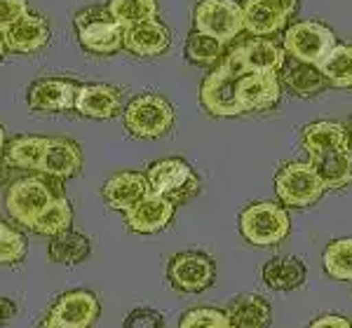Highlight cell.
<instances>
[{
    "label": "cell",
    "instance_id": "cell-1",
    "mask_svg": "<svg viewBox=\"0 0 352 328\" xmlns=\"http://www.w3.org/2000/svg\"><path fill=\"white\" fill-rule=\"evenodd\" d=\"M59 197H66L64 180L38 172V176L19 178L10 185L8 195H5V209L16 223L31 228L38 213L52 200H59Z\"/></svg>",
    "mask_w": 352,
    "mask_h": 328
},
{
    "label": "cell",
    "instance_id": "cell-2",
    "mask_svg": "<svg viewBox=\"0 0 352 328\" xmlns=\"http://www.w3.org/2000/svg\"><path fill=\"white\" fill-rule=\"evenodd\" d=\"M244 66L240 64L237 49H230L226 59L204 78L200 87V101L214 117H235L240 115V108L235 104V84L240 80Z\"/></svg>",
    "mask_w": 352,
    "mask_h": 328
},
{
    "label": "cell",
    "instance_id": "cell-3",
    "mask_svg": "<svg viewBox=\"0 0 352 328\" xmlns=\"http://www.w3.org/2000/svg\"><path fill=\"white\" fill-rule=\"evenodd\" d=\"M292 230L289 213L275 202H256L240 213V233L254 246H275Z\"/></svg>",
    "mask_w": 352,
    "mask_h": 328
},
{
    "label": "cell",
    "instance_id": "cell-4",
    "mask_svg": "<svg viewBox=\"0 0 352 328\" xmlns=\"http://www.w3.org/2000/svg\"><path fill=\"white\" fill-rule=\"evenodd\" d=\"M124 127L136 139H160L174 127V108L160 94H141L124 108Z\"/></svg>",
    "mask_w": 352,
    "mask_h": 328
},
{
    "label": "cell",
    "instance_id": "cell-5",
    "mask_svg": "<svg viewBox=\"0 0 352 328\" xmlns=\"http://www.w3.org/2000/svg\"><path fill=\"white\" fill-rule=\"evenodd\" d=\"M146 180H148L151 192L167 197L174 204H184V202L192 200L200 192V178H197V174L192 172L188 162L179 160V157L155 162L146 172Z\"/></svg>",
    "mask_w": 352,
    "mask_h": 328
},
{
    "label": "cell",
    "instance_id": "cell-6",
    "mask_svg": "<svg viewBox=\"0 0 352 328\" xmlns=\"http://www.w3.org/2000/svg\"><path fill=\"white\" fill-rule=\"evenodd\" d=\"M333 45H336V36L329 26L320 21H296L285 31L282 49L294 61L317 66Z\"/></svg>",
    "mask_w": 352,
    "mask_h": 328
},
{
    "label": "cell",
    "instance_id": "cell-7",
    "mask_svg": "<svg viewBox=\"0 0 352 328\" xmlns=\"http://www.w3.org/2000/svg\"><path fill=\"white\" fill-rule=\"evenodd\" d=\"M192 24L197 33L217 38L228 45L244 31L242 28V5L237 0H200L192 12Z\"/></svg>",
    "mask_w": 352,
    "mask_h": 328
},
{
    "label": "cell",
    "instance_id": "cell-8",
    "mask_svg": "<svg viewBox=\"0 0 352 328\" xmlns=\"http://www.w3.org/2000/svg\"><path fill=\"white\" fill-rule=\"evenodd\" d=\"M275 192L287 207H312L324 195L320 178L310 169L308 162H289L275 176Z\"/></svg>",
    "mask_w": 352,
    "mask_h": 328
},
{
    "label": "cell",
    "instance_id": "cell-9",
    "mask_svg": "<svg viewBox=\"0 0 352 328\" xmlns=\"http://www.w3.org/2000/svg\"><path fill=\"white\" fill-rule=\"evenodd\" d=\"M298 0H244L242 28L254 38H268L287 26L296 12Z\"/></svg>",
    "mask_w": 352,
    "mask_h": 328
},
{
    "label": "cell",
    "instance_id": "cell-10",
    "mask_svg": "<svg viewBox=\"0 0 352 328\" xmlns=\"http://www.w3.org/2000/svg\"><path fill=\"white\" fill-rule=\"evenodd\" d=\"M167 277L169 284L176 291L184 293H200L207 291L214 284V277H217V265L207 253L197 251H184L176 253L167 265Z\"/></svg>",
    "mask_w": 352,
    "mask_h": 328
},
{
    "label": "cell",
    "instance_id": "cell-11",
    "mask_svg": "<svg viewBox=\"0 0 352 328\" xmlns=\"http://www.w3.org/2000/svg\"><path fill=\"white\" fill-rule=\"evenodd\" d=\"M282 96L275 73H242L235 84V104L240 113L270 110Z\"/></svg>",
    "mask_w": 352,
    "mask_h": 328
},
{
    "label": "cell",
    "instance_id": "cell-12",
    "mask_svg": "<svg viewBox=\"0 0 352 328\" xmlns=\"http://www.w3.org/2000/svg\"><path fill=\"white\" fill-rule=\"evenodd\" d=\"M176 204L172 200L155 192H148L144 200H139L132 209L124 211V220H127V228L132 233L139 235H155L162 228H167L174 218Z\"/></svg>",
    "mask_w": 352,
    "mask_h": 328
},
{
    "label": "cell",
    "instance_id": "cell-13",
    "mask_svg": "<svg viewBox=\"0 0 352 328\" xmlns=\"http://www.w3.org/2000/svg\"><path fill=\"white\" fill-rule=\"evenodd\" d=\"M78 84L64 78H43L28 87L26 101L33 110L41 113H64L73 110Z\"/></svg>",
    "mask_w": 352,
    "mask_h": 328
},
{
    "label": "cell",
    "instance_id": "cell-14",
    "mask_svg": "<svg viewBox=\"0 0 352 328\" xmlns=\"http://www.w3.org/2000/svg\"><path fill=\"white\" fill-rule=\"evenodd\" d=\"M101 312L99 298L92 291H68L54 307L50 309V316L71 328H89Z\"/></svg>",
    "mask_w": 352,
    "mask_h": 328
},
{
    "label": "cell",
    "instance_id": "cell-15",
    "mask_svg": "<svg viewBox=\"0 0 352 328\" xmlns=\"http://www.w3.org/2000/svg\"><path fill=\"white\" fill-rule=\"evenodd\" d=\"M73 108L82 117L92 120H111L122 108V96L111 84H80L76 92Z\"/></svg>",
    "mask_w": 352,
    "mask_h": 328
},
{
    "label": "cell",
    "instance_id": "cell-16",
    "mask_svg": "<svg viewBox=\"0 0 352 328\" xmlns=\"http://www.w3.org/2000/svg\"><path fill=\"white\" fill-rule=\"evenodd\" d=\"M237 56L247 73H280L287 64V52L268 38H252L237 45Z\"/></svg>",
    "mask_w": 352,
    "mask_h": 328
},
{
    "label": "cell",
    "instance_id": "cell-17",
    "mask_svg": "<svg viewBox=\"0 0 352 328\" xmlns=\"http://www.w3.org/2000/svg\"><path fill=\"white\" fill-rule=\"evenodd\" d=\"M172 45V33L157 19L124 28L122 47L136 56H157Z\"/></svg>",
    "mask_w": 352,
    "mask_h": 328
},
{
    "label": "cell",
    "instance_id": "cell-18",
    "mask_svg": "<svg viewBox=\"0 0 352 328\" xmlns=\"http://www.w3.org/2000/svg\"><path fill=\"white\" fill-rule=\"evenodd\" d=\"M5 47L8 52L16 54H33L38 49H43L50 40V24L45 16L28 14L21 21H16L12 28L3 33Z\"/></svg>",
    "mask_w": 352,
    "mask_h": 328
},
{
    "label": "cell",
    "instance_id": "cell-19",
    "mask_svg": "<svg viewBox=\"0 0 352 328\" xmlns=\"http://www.w3.org/2000/svg\"><path fill=\"white\" fill-rule=\"evenodd\" d=\"M310 169L324 190H338L352 183V150H329L310 155Z\"/></svg>",
    "mask_w": 352,
    "mask_h": 328
},
{
    "label": "cell",
    "instance_id": "cell-20",
    "mask_svg": "<svg viewBox=\"0 0 352 328\" xmlns=\"http://www.w3.org/2000/svg\"><path fill=\"white\" fill-rule=\"evenodd\" d=\"M82 169V150L76 141L68 139H50L47 150H45L43 164L38 172L50 174L61 180L78 176Z\"/></svg>",
    "mask_w": 352,
    "mask_h": 328
},
{
    "label": "cell",
    "instance_id": "cell-21",
    "mask_svg": "<svg viewBox=\"0 0 352 328\" xmlns=\"http://www.w3.org/2000/svg\"><path fill=\"white\" fill-rule=\"evenodd\" d=\"M148 180L146 174L139 172H120L116 176H111L104 185V200L111 209L118 211H127L136 202L144 200L148 195Z\"/></svg>",
    "mask_w": 352,
    "mask_h": 328
},
{
    "label": "cell",
    "instance_id": "cell-22",
    "mask_svg": "<svg viewBox=\"0 0 352 328\" xmlns=\"http://www.w3.org/2000/svg\"><path fill=\"white\" fill-rule=\"evenodd\" d=\"M76 31L80 45L92 54H116L122 47L124 28L113 21V16L89 21V24L78 26Z\"/></svg>",
    "mask_w": 352,
    "mask_h": 328
},
{
    "label": "cell",
    "instance_id": "cell-23",
    "mask_svg": "<svg viewBox=\"0 0 352 328\" xmlns=\"http://www.w3.org/2000/svg\"><path fill=\"white\" fill-rule=\"evenodd\" d=\"M300 143L310 155L329 150H352V139L348 129L336 122H312L300 134Z\"/></svg>",
    "mask_w": 352,
    "mask_h": 328
},
{
    "label": "cell",
    "instance_id": "cell-24",
    "mask_svg": "<svg viewBox=\"0 0 352 328\" xmlns=\"http://www.w3.org/2000/svg\"><path fill=\"white\" fill-rule=\"evenodd\" d=\"M228 319L235 328H268L272 324V309L265 298L256 293H244L237 296L228 305Z\"/></svg>",
    "mask_w": 352,
    "mask_h": 328
},
{
    "label": "cell",
    "instance_id": "cell-25",
    "mask_svg": "<svg viewBox=\"0 0 352 328\" xmlns=\"http://www.w3.org/2000/svg\"><path fill=\"white\" fill-rule=\"evenodd\" d=\"M305 263L296 256H275L263 265V281L272 291H294L305 281Z\"/></svg>",
    "mask_w": 352,
    "mask_h": 328
},
{
    "label": "cell",
    "instance_id": "cell-26",
    "mask_svg": "<svg viewBox=\"0 0 352 328\" xmlns=\"http://www.w3.org/2000/svg\"><path fill=\"white\" fill-rule=\"evenodd\" d=\"M50 139L45 137H16L5 145L3 160L12 169H31L38 172L43 164L45 150H47Z\"/></svg>",
    "mask_w": 352,
    "mask_h": 328
},
{
    "label": "cell",
    "instance_id": "cell-27",
    "mask_svg": "<svg viewBox=\"0 0 352 328\" xmlns=\"http://www.w3.org/2000/svg\"><path fill=\"white\" fill-rule=\"evenodd\" d=\"M282 69H285L282 82H285L296 96H315V94L324 92V89L329 87L327 78L322 75L320 69L312 66V64L294 61L292 66H282Z\"/></svg>",
    "mask_w": 352,
    "mask_h": 328
},
{
    "label": "cell",
    "instance_id": "cell-28",
    "mask_svg": "<svg viewBox=\"0 0 352 328\" xmlns=\"http://www.w3.org/2000/svg\"><path fill=\"white\" fill-rule=\"evenodd\" d=\"M73 223V207L66 197H59V200H52L47 207L43 209L36 216V220L31 223V230L38 235L45 237H56L66 230H71Z\"/></svg>",
    "mask_w": 352,
    "mask_h": 328
},
{
    "label": "cell",
    "instance_id": "cell-29",
    "mask_svg": "<svg viewBox=\"0 0 352 328\" xmlns=\"http://www.w3.org/2000/svg\"><path fill=\"white\" fill-rule=\"evenodd\" d=\"M89 251H92V244H89L87 235L76 233V230H66L50 242V258L61 265L82 263L89 256Z\"/></svg>",
    "mask_w": 352,
    "mask_h": 328
},
{
    "label": "cell",
    "instance_id": "cell-30",
    "mask_svg": "<svg viewBox=\"0 0 352 328\" xmlns=\"http://www.w3.org/2000/svg\"><path fill=\"white\" fill-rule=\"evenodd\" d=\"M317 69L333 87H352V47L333 45L324 59L317 64Z\"/></svg>",
    "mask_w": 352,
    "mask_h": 328
},
{
    "label": "cell",
    "instance_id": "cell-31",
    "mask_svg": "<svg viewBox=\"0 0 352 328\" xmlns=\"http://www.w3.org/2000/svg\"><path fill=\"white\" fill-rule=\"evenodd\" d=\"M109 14L122 28H132L144 21L157 19V0H109Z\"/></svg>",
    "mask_w": 352,
    "mask_h": 328
},
{
    "label": "cell",
    "instance_id": "cell-32",
    "mask_svg": "<svg viewBox=\"0 0 352 328\" xmlns=\"http://www.w3.org/2000/svg\"><path fill=\"white\" fill-rule=\"evenodd\" d=\"M324 270L329 277L352 281V239H336L324 248Z\"/></svg>",
    "mask_w": 352,
    "mask_h": 328
},
{
    "label": "cell",
    "instance_id": "cell-33",
    "mask_svg": "<svg viewBox=\"0 0 352 328\" xmlns=\"http://www.w3.org/2000/svg\"><path fill=\"white\" fill-rule=\"evenodd\" d=\"M223 49H226V45L219 43L217 38L195 31V33H190L188 40H186V59L197 66H209L223 54Z\"/></svg>",
    "mask_w": 352,
    "mask_h": 328
},
{
    "label": "cell",
    "instance_id": "cell-34",
    "mask_svg": "<svg viewBox=\"0 0 352 328\" xmlns=\"http://www.w3.org/2000/svg\"><path fill=\"white\" fill-rule=\"evenodd\" d=\"M28 244H26V237L16 230L8 228L3 235H0V265H14L21 263L26 258Z\"/></svg>",
    "mask_w": 352,
    "mask_h": 328
},
{
    "label": "cell",
    "instance_id": "cell-35",
    "mask_svg": "<svg viewBox=\"0 0 352 328\" xmlns=\"http://www.w3.org/2000/svg\"><path fill=\"white\" fill-rule=\"evenodd\" d=\"M226 316L228 314L214 307H195L181 316L179 328H214L219 321H223Z\"/></svg>",
    "mask_w": 352,
    "mask_h": 328
},
{
    "label": "cell",
    "instance_id": "cell-36",
    "mask_svg": "<svg viewBox=\"0 0 352 328\" xmlns=\"http://www.w3.org/2000/svg\"><path fill=\"white\" fill-rule=\"evenodd\" d=\"M24 16H28L26 0H0V33L12 28Z\"/></svg>",
    "mask_w": 352,
    "mask_h": 328
},
{
    "label": "cell",
    "instance_id": "cell-37",
    "mask_svg": "<svg viewBox=\"0 0 352 328\" xmlns=\"http://www.w3.org/2000/svg\"><path fill=\"white\" fill-rule=\"evenodd\" d=\"M162 326H164L162 314L151 307L132 309L122 321V328H162Z\"/></svg>",
    "mask_w": 352,
    "mask_h": 328
},
{
    "label": "cell",
    "instance_id": "cell-38",
    "mask_svg": "<svg viewBox=\"0 0 352 328\" xmlns=\"http://www.w3.org/2000/svg\"><path fill=\"white\" fill-rule=\"evenodd\" d=\"M308 328H352V321L340 314H327V316L315 319Z\"/></svg>",
    "mask_w": 352,
    "mask_h": 328
},
{
    "label": "cell",
    "instance_id": "cell-39",
    "mask_svg": "<svg viewBox=\"0 0 352 328\" xmlns=\"http://www.w3.org/2000/svg\"><path fill=\"white\" fill-rule=\"evenodd\" d=\"M14 316H16V303L5 296H0V326L10 324Z\"/></svg>",
    "mask_w": 352,
    "mask_h": 328
},
{
    "label": "cell",
    "instance_id": "cell-40",
    "mask_svg": "<svg viewBox=\"0 0 352 328\" xmlns=\"http://www.w3.org/2000/svg\"><path fill=\"white\" fill-rule=\"evenodd\" d=\"M10 178H12V167L0 157V185H5Z\"/></svg>",
    "mask_w": 352,
    "mask_h": 328
},
{
    "label": "cell",
    "instance_id": "cell-41",
    "mask_svg": "<svg viewBox=\"0 0 352 328\" xmlns=\"http://www.w3.org/2000/svg\"><path fill=\"white\" fill-rule=\"evenodd\" d=\"M41 328H71V326H66V324H61V321H56L52 319V316H47V319L43 321Z\"/></svg>",
    "mask_w": 352,
    "mask_h": 328
},
{
    "label": "cell",
    "instance_id": "cell-42",
    "mask_svg": "<svg viewBox=\"0 0 352 328\" xmlns=\"http://www.w3.org/2000/svg\"><path fill=\"white\" fill-rule=\"evenodd\" d=\"M5 145H8V139H5V129L0 127V157H3V152H5Z\"/></svg>",
    "mask_w": 352,
    "mask_h": 328
},
{
    "label": "cell",
    "instance_id": "cell-43",
    "mask_svg": "<svg viewBox=\"0 0 352 328\" xmlns=\"http://www.w3.org/2000/svg\"><path fill=\"white\" fill-rule=\"evenodd\" d=\"M214 328H235V324H232V321L228 319V316H226V319H223V321H219V324L214 326Z\"/></svg>",
    "mask_w": 352,
    "mask_h": 328
},
{
    "label": "cell",
    "instance_id": "cell-44",
    "mask_svg": "<svg viewBox=\"0 0 352 328\" xmlns=\"http://www.w3.org/2000/svg\"><path fill=\"white\" fill-rule=\"evenodd\" d=\"M5 52H8V47H5V38H3V33H0V59L5 56Z\"/></svg>",
    "mask_w": 352,
    "mask_h": 328
},
{
    "label": "cell",
    "instance_id": "cell-45",
    "mask_svg": "<svg viewBox=\"0 0 352 328\" xmlns=\"http://www.w3.org/2000/svg\"><path fill=\"white\" fill-rule=\"evenodd\" d=\"M5 230H8V225H5V223H3V220H0V235H3V233H5Z\"/></svg>",
    "mask_w": 352,
    "mask_h": 328
},
{
    "label": "cell",
    "instance_id": "cell-46",
    "mask_svg": "<svg viewBox=\"0 0 352 328\" xmlns=\"http://www.w3.org/2000/svg\"><path fill=\"white\" fill-rule=\"evenodd\" d=\"M348 134H350V139H352V124H350V132Z\"/></svg>",
    "mask_w": 352,
    "mask_h": 328
}]
</instances>
